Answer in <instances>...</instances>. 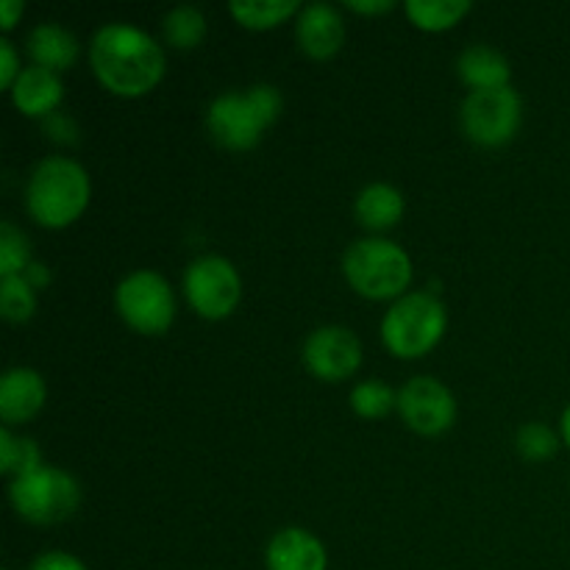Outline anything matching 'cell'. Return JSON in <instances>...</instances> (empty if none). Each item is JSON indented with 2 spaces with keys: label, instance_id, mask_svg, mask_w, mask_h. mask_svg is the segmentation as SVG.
Listing matches in <instances>:
<instances>
[{
  "label": "cell",
  "instance_id": "6da1fadb",
  "mask_svg": "<svg viewBox=\"0 0 570 570\" xmlns=\"http://www.w3.org/2000/svg\"><path fill=\"white\" fill-rule=\"evenodd\" d=\"M89 67L109 92L139 98L156 89L165 76V50L145 28L115 20L95 31L89 42Z\"/></svg>",
  "mask_w": 570,
  "mask_h": 570
},
{
  "label": "cell",
  "instance_id": "7a4b0ae2",
  "mask_svg": "<svg viewBox=\"0 0 570 570\" xmlns=\"http://www.w3.org/2000/svg\"><path fill=\"white\" fill-rule=\"evenodd\" d=\"M92 198V181L72 156H45L26 184L28 215L45 228H65L83 215Z\"/></svg>",
  "mask_w": 570,
  "mask_h": 570
},
{
  "label": "cell",
  "instance_id": "3957f363",
  "mask_svg": "<svg viewBox=\"0 0 570 570\" xmlns=\"http://www.w3.org/2000/svg\"><path fill=\"white\" fill-rule=\"evenodd\" d=\"M284 98L273 83H254L248 89H228L217 95L206 111L212 139L226 150H250L259 145L265 128L282 115Z\"/></svg>",
  "mask_w": 570,
  "mask_h": 570
},
{
  "label": "cell",
  "instance_id": "277c9868",
  "mask_svg": "<svg viewBox=\"0 0 570 570\" xmlns=\"http://www.w3.org/2000/svg\"><path fill=\"white\" fill-rule=\"evenodd\" d=\"M343 273L351 287L371 301H399L412 282V259L399 243L371 234L345 248Z\"/></svg>",
  "mask_w": 570,
  "mask_h": 570
},
{
  "label": "cell",
  "instance_id": "5b68a950",
  "mask_svg": "<svg viewBox=\"0 0 570 570\" xmlns=\"http://www.w3.org/2000/svg\"><path fill=\"white\" fill-rule=\"evenodd\" d=\"M449 326L445 304L432 289H412L393 301L382 317V340L390 354L401 360H417L429 354Z\"/></svg>",
  "mask_w": 570,
  "mask_h": 570
},
{
  "label": "cell",
  "instance_id": "8992f818",
  "mask_svg": "<svg viewBox=\"0 0 570 570\" xmlns=\"http://www.w3.org/2000/svg\"><path fill=\"white\" fill-rule=\"evenodd\" d=\"M9 501L17 515L37 527H53L76 515L81 504V484L67 471L42 465L9 482Z\"/></svg>",
  "mask_w": 570,
  "mask_h": 570
},
{
  "label": "cell",
  "instance_id": "52a82bcc",
  "mask_svg": "<svg viewBox=\"0 0 570 570\" xmlns=\"http://www.w3.org/2000/svg\"><path fill=\"white\" fill-rule=\"evenodd\" d=\"M523 120V100L518 89H473L460 106V126L471 142L499 148L515 139Z\"/></svg>",
  "mask_w": 570,
  "mask_h": 570
},
{
  "label": "cell",
  "instance_id": "ba28073f",
  "mask_svg": "<svg viewBox=\"0 0 570 570\" xmlns=\"http://www.w3.org/2000/svg\"><path fill=\"white\" fill-rule=\"evenodd\" d=\"M115 306L122 321L139 334H165L176 317V295L156 271H134L117 284Z\"/></svg>",
  "mask_w": 570,
  "mask_h": 570
},
{
  "label": "cell",
  "instance_id": "9c48e42d",
  "mask_svg": "<svg viewBox=\"0 0 570 570\" xmlns=\"http://www.w3.org/2000/svg\"><path fill=\"white\" fill-rule=\"evenodd\" d=\"M184 295L200 317L223 321L243 298V278L226 256L206 254L189 262L184 271Z\"/></svg>",
  "mask_w": 570,
  "mask_h": 570
},
{
  "label": "cell",
  "instance_id": "30bf717a",
  "mask_svg": "<svg viewBox=\"0 0 570 570\" xmlns=\"http://www.w3.org/2000/svg\"><path fill=\"white\" fill-rule=\"evenodd\" d=\"M399 415L412 432L438 438L456 421V399L440 379L415 376L399 390Z\"/></svg>",
  "mask_w": 570,
  "mask_h": 570
},
{
  "label": "cell",
  "instance_id": "8fae6325",
  "mask_svg": "<svg viewBox=\"0 0 570 570\" xmlns=\"http://www.w3.org/2000/svg\"><path fill=\"white\" fill-rule=\"evenodd\" d=\"M304 365L321 382H345L362 365V343L348 326H321L304 340Z\"/></svg>",
  "mask_w": 570,
  "mask_h": 570
},
{
  "label": "cell",
  "instance_id": "7c38bea8",
  "mask_svg": "<svg viewBox=\"0 0 570 570\" xmlns=\"http://www.w3.org/2000/svg\"><path fill=\"white\" fill-rule=\"evenodd\" d=\"M295 39L309 59H332L345 42V20L332 3L312 0L295 14Z\"/></svg>",
  "mask_w": 570,
  "mask_h": 570
},
{
  "label": "cell",
  "instance_id": "4fadbf2b",
  "mask_svg": "<svg viewBox=\"0 0 570 570\" xmlns=\"http://www.w3.org/2000/svg\"><path fill=\"white\" fill-rule=\"evenodd\" d=\"M48 387L33 367H9L0 376V417L6 426H20L42 412Z\"/></svg>",
  "mask_w": 570,
  "mask_h": 570
},
{
  "label": "cell",
  "instance_id": "5bb4252c",
  "mask_svg": "<svg viewBox=\"0 0 570 570\" xmlns=\"http://www.w3.org/2000/svg\"><path fill=\"white\" fill-rule=\"evenodd\" d=\"M267 570H326V546L301 527L278 529L265 549Z\"/></svg>",
  "mask_w": 570,
  "mask_h": 570
},
{
  "label": "cell",
  "instance_id": "9a60e30c",
  "mask_svg": "<svg viewBox=\"0 0 570 570\" xmlns=\"http://www.w3.org/2000/svg\"><path fill=\"white\" fill-rule=\"evenodd\" d=\"M11 104L28 117H50L59 111L61 100H65V81L61 72L48 70V67L28 65L11 83Z\"/></svg>",
  "mask_w": 570,
  "mask_h": 570
},
{
  "label": "cell",
  "instance_id": "2e32d148",
  "mask_svg": "<svg viewBox=\"0 0 570 570\" xmlns=\"http://www.w3.org/2000/svg\"><path fill=\"white\" fill-rule=\"evenodd\" d=\"M26 50L31 56V65L61 72L76 65L81 45H78L76 33L67 31L59 22H37L26 39Z\"/></svg>",
  "mask_w": 570,
  "mask_h": 570
},
{
  "label": "cell",
  "instance_id": "e0dca14e",
  "mask_svg": "<svg viewBox=\"0 0 570 570\" xmlns=\"http://www.w3.org/2000/svg\"><path fill=\"white\" fill-rule=\"evenodd\" d=\"M404 193L395 184L373 181L360 189L354 200V215L367 232L382 234L393 228L404 215Z\"/></svg>",
  "mask_w": 570,
  "mask_h": 570
},
{
  "label": "cell",
  "instance_id": "ac0fdd59",
  "mask_svg": "<svg viewBox=\"0 0 570 570\" xmlns=\"http://www.w3.org/2000/svg\"><path fill=\"white\" fill-rule=\"evenodd\" d=\"M456 72H460L462 83L473 89H499L510 87L512 67L501 50L490 48V45H471L456 59Z\"/></svg>",
  "mask_w": 570,
  "mask_h": 570
},
{
  "label": "cell",
  "instance_id": "d6986e66",
  "mask_svg": "<svg viewBox=\"0 0 570 570\" xmlns=\"http://www.w3.org/2000/svg\"><path fill=\"white\" fill-rule=\"evenodd\" d=\"M301 6L304 3H298V0H232L228 11L239 26L265 31V28H276L293 14H298Z\"/></svg>",
  "mask_w": 570,
  "mask_h": 570
},
{
  "label": "cell",
  "instance_id": "ffe728a7",
  "mask_svg": "<svg viewBox=\"0 0 570 570\" xmlns=\"http://www.w3.org/2000/svg\"><path fill=\"white\" fill-rule=\"evenodd\" d=\"M471 0H406L404 11L423 31H445L471 11Z\"/></svg>",
  "mask_w": 570,
  "mask_h": 570
},
{
  "label": "cell",
  "instance_id": "44dd1931",
  "mask_svg": "<svg viewBox=\"0 0 570 570\" xmlns=\"http://www.w3.org/2000/svg\"><path fill=\"white\" fill-rule=\"evenodd\" d=\"M165 39L178 50H193L206 37V14L193 3L173 6L161 20Z\"/></svg>",
  "mask_w": 570,
  "mask_h": 570
},
{
  "label": "cell",
  "instance_id": "7402d4cb",
  "mask_svg": "<svg viewBox=\"0 0 570 570\" xmlns=\"http://www.w3.org/2000/svg\"><path fill=\"white\" fill-rule=\"evenodd\" d=\"M42 465V451L31 438H17L11 426L0 429V471L3 476L20 479Z\"/></svg>",
  "mask_w": 570,
  "mask_h": 570
},
{
  "label": "cell",
  "instance_id": "603a6c76",
  "mask_svg": "<svg viewBox=\"0 0 570 570\" xmlns=\"http://www.w3.org/2000/svg\"><path fill=\"white\" fill-rule=\"evenodd\" d=\"M37 312V289L26 276L0 278V315L9 323L31 321Z\"/></svg>",
  "mask_w": 570,
  "mask_h": 570
},
{
  "label": "cell",
  "instance_id": "cb8c5ba5",
  "mask_svg": "<svg viewBox=\"0 0 570 570\" xmlns=\"http://www.w3.org/2000/svg\"><path fill=\"white\" fill-rule=\"evenodd\" d=\"M351 410L360 417H384L399 410V393L382 379H365L351 390Z\"/></svg>",
  "mask_w": 570,
  "mask_h": 570
},
{
  "label": "cell",
  "instance_id": "d4e9b609",
  "mask_svg": "<svg viewBox=\"0 0 570 570\" xmlns=\"http://www.w3.org/2000/svg\"><path fill=\"white\" fill-rule=\"evenodd\" d=\"M560 434L549 426V423H523L515 434V449L523 460L529 462H546L557 454L560 449Z\"/></svg>",
  "mask_w": 570,
  "mask_h": 570
},
{
  "label": "cell",
  "instance_id": "484cf974",
  "mask_svg": "<svg viewBox=\"0 0 570 570\" xmlns=\"http://www.w3.org/2000/svg\"><path fill=\"white\" fill-rule=\"evenodd\" d=\"M31 262V245L26 234L11 220L0 223V278L22 276Z\"/></svg>",
  "mask_w": 570,
  "mask_h": 570
},
{
  "label": "cell",
  "instance_id": "4316f807",
  "mask_svg": "<svg viewBox=\"0 0 570 570\" xmlns=\"http://www.w3.org/2000/svg\"><path fill=\"white\" fill-rule=\"evenodd\" d=\"M22 72L20 56H17L14 42L9 37H0V87L11 89V83L17 81V76Z\"/></svg>",
  "mask_w": 570,
  "mask_h": 570
},
{
  "label": "cell",
  "instance_id": "83f0119b",
  "mask_svg": "<svg viewBox=\"0 0 570 570\" xmlns=\"http://www.w3.org/2000/svg\"><path fill=\"white\" fill-rule=\"evenodd\" d=\"M28 570H89L78 557L67 551H42Z\"/></svg>",
  "mask_w": 570,
  "mask_h": 570
},
{
  "label": "cell",
  "instance_id": "f1b7e54d",
  "mask_svg": "<svg viewBox=\"0 0 570 570\" xmlns=\"http://www.w3.org/2000/svg\"><path fill=\"white\" fill-rule=\"evenodd\" d=\"M42 122H45V131H48L50 137L56 139V142H76V139H78L76 122H72L67 115H61V111L45 117Z\"/></svg>",
  "mask_w": 570,
  "mask_h": 570
},
{
  "label": "cell",
  "instance_id": "f546056e",
  "mask_svg": "<svg viewBox=\"0 0 570 570\" xmlns=\"http://www.w3.org/2000/svg\"><path fill=\"white\" fill-rule=\"evenodd\" d=\"M22 11H26L22 0H0V28L11 31L17 26V20L22 17Z\"/></svg>",
  "mask_w": 570,
  "mask_h": 570
},
{
  "label": "cell",
  "instance_id": "4dcf8cb0",
  "mask_svg": "<svg viewBox=\"0 0 570 570\" xmlns=\"http://www.w3.org/2000/svg\"><path fill=\"white\" fill-rule=\"evenodd\" d=\"M351 11L356 14H384V11L393 9V0H345Z\"/></svg>",
  "mask_w": 570,
  "mask_h": 570
},
{
  "label": "cell",
  "instance_id": "1f68e13d",
  "mask_svg": "<svg viewBox=\"0 0 570 570\" xmlns=\"http://www.w3.org/2000/svg\"><path fill=\"white\" fill-rule=\"evenodd\" d=\"M22 276H26L28 282L33 284V289H42V287H48V284H50V271H48V265H42V262H31V265H28V271L22 273Z\"/></svg>",
  "mask_w": 570,
  "mask_h": 570
},
{
  "label": "cell",
  "instance_id": "d6a6232c",
  "mask_svg": "<svg viewBox=\"0 0 570 570\" xmlns=\"http://www.w3.org/2000/svg\"><path fill=\"white\" fill-rule=\"evenodd\" d=\"M560 438H562V443L570 449V404L566 406V412H562V417H560Z\"/></svg>",
  "mask_w": 570,
  "mask_h": 570
},
{
  "label": "cell",
  "instance_id": "836d02e7",
  "mask_svg": "<svg viewBox=\"0 0 570 570\" xmlns=\"http://www.w3.org/2000/svg\"><path fill=\"white\" fill-rule=\"evenodd\" d=\"M6 570H11V568H6Z\"/></svg>",
  "mask_w": 570,
  "mask_h": 570
}]
</instances>
